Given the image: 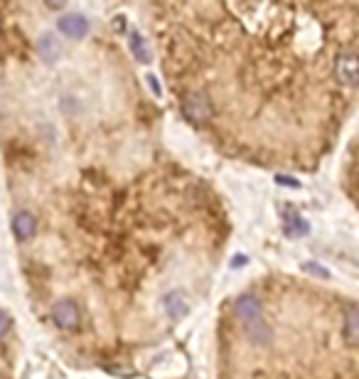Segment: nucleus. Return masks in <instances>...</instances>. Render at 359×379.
Returning <instances> with one entry per match:
<instances>
[{"instance_id":"obj_6","label":"nucleus","mask_w":359,"mask_h":379,"mask_svg":"<svg viewBox=\"0 0 359 379\" xmlns=\"http://www.w3.org/2000/svg\"><path fill=\"white\" fill-rule=\"evenodd\" d=\"M8 328H11V320H8L6 315H0V335H6Z\"/></svg>"},{"instance_id":"obj_3","label":"nucleus","mask_w":359,"mask_h":379,"mask_svg":"<svg viewBox=\"0 0 359 379\" xmlns=\"http://www.w3.org/2000/svg\"><path fill=\"white\" fill-rule=\"evenodd\" d=\"M13 232H15L18 242H27L30 237H35L37 232V222L30 212H18L13 217Z\"/></svg>"},{"instance_id":"obj_4","label":"nucleus","mask_w":359,"mask_h":379,"mask_svg":"<svg viewBox=\"0 0 359 379\" xmlns=\"http://www.w3.org/2000/svg\"><path fill=\"white\" fill-rule=\"evenodd\" d=\"M60 30L65 32V35H69L72 40H81V37L89 32V22H86L81 15L62 18V20H60Z\"/></svg>"},{"instance_id":"obj_1","label":"nucleus","mask_w":359,"mask_h":379,"mask_svg":"<svg viewBox=\"0 0 359 379\" xmlns=\"http://www.w3.org/2000/svg\"><path fill=\"white\" fill-rule=\"evenodd\" d=\"M334 76L342 81L344 86H357L359 84V55L357 52H342L334 60Z\"/></svg>"},{"instance_id":"obj_5","label":"nucleus","mask_w":359,"mask_h":379,"mask_svg":"<svg viewBox=\"0 0 359 379\" xmlns=\"http://www.w3.org/2000/svg\"><path fill=\"white\" fill-rule=\"evenodd\" d=\"M344 340L347 345H359V308H349L344 315Z\"/></svg>"},{"instance_id":"obj_2","label":"nucleus","mask_w":359,"mask_h":379,"mask_svg":"<svg viewBox=\"0 0 359 379\" xmlns=\"http://www.w3.org/2000/svg\"><path fill=\"white\" fill-rule=\"evenodd\" d=\"M52 315H55V323L60 325L62 330H74L76 325H79V320H81L79 305H76L72 298H62L60 303L55 305Z\"/></svg>"}]
</instances>
